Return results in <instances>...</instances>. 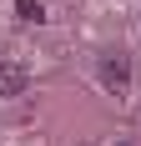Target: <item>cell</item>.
<instances>
[{
    "mask_svg": "<svg viewBox=\"0 0 141 146\" xmlns=\"http://www.w3.org/2000/svg\"><path fill=\"white\" fill-rule=\"evenodd\" d=\"M15 15H20V20H30V25H41V20H45L41 0H15Z\"/></svg>",
    "mask_w": 141,
    "mask_h": 146,
    "instance_id": "2",
    "label": "cell"
},
{
    "mask_svg": "<svg viewBox=\"0 0 141 146\" xmlns=\"http://www.w3.org/2000/svg\"><path fill=\"white\" fill-rule=\"evenodd\" d=\"M25 66H15V60H5V66H0V96H20V91H25Z\"/></svg>",
    "mask_w": 141,
    "mask_h": 146,
    "instance_id": "1",
    "label": "cell"
},
{
    "mask_svg": "<svg viewBox=\"0 0 141 146\" xmlns=\"http://www.w3.org/2000/svg\"><path fill=\"white\" fill-rule=\"evenodd\" d=\"M101 76H106V86H126V66H121V60H111Z\"/></svg>",
    "mask_w": 141,
    "mask_h": 146,
    "instance_id": "3",
    "label": "cell"
}]
</instances>
